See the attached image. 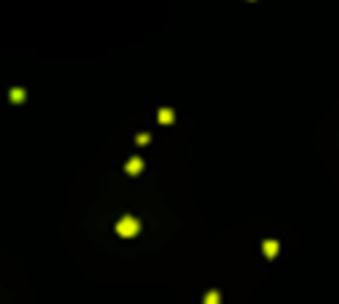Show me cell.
<instances>
[{
    "instance_id": "1",
    "label": "cell",
    "mask_w": 339,
    "mask_h": 304,
    "mask_svg": "<svg viewBox=\"0 0 339 304\" xmlns=\"http://www.w3.org/2000/svg\"><path fill=\"white\" fill-rule=\"evenodd\" d=\"M117 233H120V236H135V233H138V219L135 217H122L120 225H117Z\"/></svg>"
},
{
    "instance_id": "3",
    "label": "cell",
    "mask_w": 339,
    "mask_h": 304,
    "mask_svg": "<svg viewBox=\"0 0 339 304\" xmlns=\"http://www.w3.org/2000/svg\"><path fill=\"white\" fill-rule=\"evenodd\" d=\"M127 170H130V172H138V170H141V159H133V161H130V167H127Z\"/></svg>"
},
{
    "instance_id": "2",
    "label": "cell",
    "mask_w": 339,
    "mask_h": 304,
    "mask_svg": "<svg viewBox=\"0 0 339 304\" xmlns=\"http://www.w3.org/2000/svg\"><path fill=\"white\" fill-rule=\"evenodd\" d=\"M276 251H278V243H276V241H268V243H265V254H268V257H273Z\"/></svg>"
},
{
    "instance_id": "4",
    "label": "cell",
    "mask_w": 339,
    "mask_h": 304,
    "mask_svg": "<svg viewBox=\"0 0 339 304\" xmlns=\"http://www.w3.org/2000/svg\"><path fill=\"white\" fill-rule=\"evenodd\" d=\"M220 299H218V294H210V296H207V299H204V304H218Z\"/></svg>"
}]
</instances>
